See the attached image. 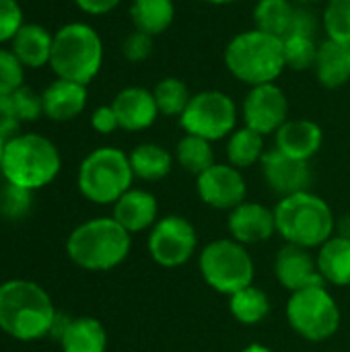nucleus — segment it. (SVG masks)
Masks as SVG:
<instances>
[{"label": "nucleus", "instance_id": "obj_32", "mask_svg": "<svg viewBox=\"0 0 350 352\" xmlns=\"http://www.w3.org/2000/svg\"><path fill=\"white\" fill-rule=\"evenodd\" d=\"M320 45L316 43L314 35H289L283 39V54L285 64L291 70L303 72L316 66Z\"/></svg>", "mask_w": 350, "mask_h": 352}, {"label": "nucleus", "instance_id": "obj_35", "mask_svg": "<svg viewBox=\"0 0 350 352\" xmlns=\"http://www.w3.org/2000/svg\"><path fill=\"white\" fill-rule=\"evenodd\" d=\"M25 66L12 54V50L0 47V95H12L23 87Z\"/></svg>", "mask_w": 350, "mask_h": 352}, {"label": "nucleus", "instance_id": "obj_38", "mask_svg": "<svg viewBox=\"0 0 350 352\" xmlns=\"http://www.w3.org/2000/svg\"><path fill=\"white\" fill-rule=\"evenodd\" d=\"M122 54L128 62H144L153 54V35L134 29L122 41Z\"/></svg>", "mask_w": 350, "mask_h": 352}, {"label": "nucleus", "instance_id": "obj_12", "mask_svg": "<svg viewBox=\"0 0 350 352\" xmlns=\"http://www.w3.org/2000/svg\"><path fill=\"white\" fill-rule=\"evenodd\" d=\"M241 118L248 128L262 136L276 134V130L289 120V99L276 82L250 87L243 97Z\"/></svg>", "mask_w": 350, "mask_h": 352}, {"label": "nucleus", "instance_id": "obj_15", "mask_svg": "<svg viewBox=\"0 0 350 352\" xmlns=\"http://www.w3.org/2000/svg\"><path fill=\"white\" fill-rule=\"evenodd\" d=\"M274 276L289 293H295V291H301L307 287H316V285H326L320 276L318 262H316V256L311 254V250L293 245V243H285L276 252Z\"/></svg>", "mask_w": 350, "mask_h": 352}, {"label": "nucleus", "instance_id": "obj_7", "mask_svg": "<svg viewBox=\"0 0 350 352\" xmlns=\"http://www.w3.org/2000/svg\"><path fill=\"white\" fill-rule=\"evenodd\" d=\"M134 182L130 159L116 146L91 151L78 167V190L93 204H116Z\"/></svg>", "mask_w": 350, "mask_h": 352}, {"label": "nucleus", "instance_id": "obj_4", "mask_svg": "<svg viewBox=\"0 0 350 352\" xmlns=\"http://www.w3.org/2000/svg\"><path fill=\"white\" fill-rule=\"evenodd\" d=\"M223 58L227 70L248 87L276 82L287 68L283 39L256 27L237 33L227 43Z\"/></svg>", "mask_w": 350, "mask_h": 352}, {"label": "nucleus", "instance_id": "obj_21", "mask_svg": "<svg viewBox=\"0 0 350 352\" xmlns=\"http://www.w3.org/2000/svg\"><path fill=\"white\" fill-rule=\"evenodd\" d=\"M60 340L62 352H105L107 332L103 324L95 318L83 316L66 320L56 336Z\"/></svg>", "mask_w": 350, "mask_h": 352}, {"label": "nucleus", "instance_id": "obj_10", "mask_svg": "<svg viewBox=\"0 0 350 352\" xmlns=\"http://www.w3.org/2000/svg\"><path fill=\"white\" fill-rule=\"evenodd\" d=\"M237 113L233 97L217 89H206L192 95L188 107L179 116V126L186 134L217 142L229 138L237 130Z\"/></svg>", "mask_w": 350, "mask_h": 352}, {"label": "nucleus", "instance_id": "obj_34", "mask_svg": "<svg viewBox=\"0 0 350 352\" xmlns=\"http://www.w3.org/2000/svg\"><path fill=\"white\" fill-rule=\"evenodd\" d=\"M33 202V192L19 188L14 184H4L0 188V217L6 221H21L29 210Z\"/></svg>", "mask_w": 350, "mask_h": 352}, {"label": "nucleus", "instance_id": "obj_8", "mask_svg": "<svg viewBox=\"0 0 350 352\" xmlns=\"http://www.w3.org/2000/svg\"><path fill=\"white\" fill-rule=\"evenodd\" d=\"M198 268L204 283L227 297L254 285L256 276V266L248 248L231 237L206 243L200 252Z\"/></svg>", "mask_w": 350, "mask_h": 352}, {"label": "nucleus", "instance_id": "obj_11", "mask_svg": "<svg viewBox=\"0 0 350 352\" xmlns=\"http://www.w3.org/2000/svg\"><path fill=\"white\" fill-rule=\"evenodd\" d=\"M146 248L155 264L163 268H179L190 262L198 250L196 227L179 214L161 217L149 231Z\"/></svg>", "mask_w": 350, "mask_h": 352}, {"label": "nucleus", "instance_id": "obj_44", "mask_svg": "<svg viewBox=\"0 0 350 352\" xmlns=\"http://www.w3.org/2000/svg\"><path fill=\"white\" fill-rule=\"evenodd\" d=\"M202 2H208V4H215V6H225V4H233L237 0H202Z\"/></svg>", "mask_w": 350, "mask_h": 352}, {"label": "nucleus", "instance_id": "obj_30", "mask_svg": "<svg viewBox=\"0 0 350 352\" xmlns=\"http://www.w3.org/2000/svg\"><path fill=\"white\" fill-rule=\"evenodd\" d=\"M173 157L182 169H186L188 173H192L196 177L217 163L212 142L206 138L194 136V134H184V138L177 140Z\"/></svg>", "mask_w": 350, "mask_h": 352}, {"label": "nucleus", "instance_id": "obj_23", "mask_svg": "<svg viewBox=\"0 0 350 352\" xmlns=\"http://www.w3.org/2000/svg\"><path fill=\"white\" fill-rule=\"evenodd\" d=\"M320 276L326 285L349 287L350 285V239L332 235L318 248L316 254Z\"/></svg>", "mask_w": 350, "mask_h": 352}, {"label": "nucleus", "instance_id": "obj_46", "mask_svg": "<svg viewBox=\"0 0 350 352\" xmlns=\"http://www.w3.org/2000/svg\"><path fill=\"white\" fill-rule=\"evenodd\" d=\"M293 2H297V4H309V2H316V0H293Z\"/></svg>", "mask_w": 350, "mask_h": 352}, {"label": "nucleus", "instance_id": "obj_18", "mask_svg": "<svg viewBox=\"0 0 350 352\" xmlns=\"http://www.w3.org/2000/svg\"><path fill=\"white\" fill-rule=\"evenodd\" d=\"M324 132L320 124L311 120H287L274 134V148L281 153L299 159V161H311L318 151L322 148Z\"/></svg>", "mask_w": 350, "mask_h": 352}, {"label": "nucleus", "instance_id": "obj_41", "mask_svg": "<svg viewBox=\"0 0 350 352\" xmlns=\"http://www.w3.org/2000/svg\"><path fill=\"white\" fill-rule=\"evenodd\" d=\"M74 2L87 14H107L113 8H118L122 0H74Z\"/></svg>", "mask_w": 350, "mask_h": 352}, {"label": "nucleus", "instance_id": "obj_39", "mask_svg": "<svg viewBox=\"0 0 350 352\" xmlns=\"http://www.w3.org/2000/svg\"><path fill=\"white\" fill-rule=\"evenodd\" d=\"M19 126L21 120L14 109L12 95H0V138L10 140L12 136H17Z\"/></svg>", "mask_w": 350, "mask_h": 352}, {"label": "nucleus", "instance_id": "obj_24", "mask_svg": "<svg viewBox=\"0 0 350 352\" xmlns=\"http://www.w3.org/2000/svg\"><path fill=\"white\" fill-rule=\"evenodd\" d=\"M316 76L326 89H340L350 80V47L326 39L320 43L316 58Z\"/></svg>", "mask_w": 350, "mask_h": 352}, {"label": "nucleus", "instance_id": "obj_37", "mask_svg": "<svg viewBox=\"0 0 350 352\" xmlns=\"http://www.w3.org/2000/svg\"><path fill=\"white\" fill-rule=\"evenodd\" d=\"M23 25L21 4L17 0H0V43L12 41Z\"/></svg>", "mask_w": 350, "mask_h": 352}, {"label": "nucleus", "instance_id": "obj_45", "mask_svg": "<svg viewBox=\"0 0 350 352\" xmlns=\"http://www.w3.org/2000/svg\"><path fill=\"white\" fill-rule=\"evenodd\" d=\"M4 146H6V140L0 138V169H2V157H4Z\"/></svg>", "mask_w": 350, "mask_h": 352}, {"label": "nucleus", "instance_id": "obj_27", "mask_svg": "<svg viewBox=\"0 0 350 352\" xmlns=\"http://www.w3.org/2000/svg\"><path fill=\"white\" fill-rule=\"evenodd\" d=\"M130 19L134 23V29L149 33L153 37L161 35L173 25L175 2L173 0H132Z\"/></svg>", "mask_w": 350, "mask_h": 352}, {"label": "nucleus", "instance_id": "obj_20", "mask_svg": "<svg viewBox=\"0 0 350 352\" xmlns=\"http://www.w3.org/2000/svg\"><path fill=\"white\" fill-rule=\"evenodd\" d=\"M43 116L54 122H70L87 107V85L56 78L41 93Z\"/></svg>", "mask_w": 350, "mask_h": 352}, {"label": "nucleus", "instance_id": "obj_29", "mask_svg": "<svg viewBox=\"0 0 350 352\" xmlns=\"http://www.w3.org/2000/svg\"><path fill=\"white\" fill-rule=\"evenodd\" d=\"M270 297L254 285L229 297V311L243 326H258L264 322L270 314Z\"/></svg>", "mask_w": 350, "mask_h": 352}, {"label": "nucleus", "instance_id": "obj_42", "mask_svg": "<svg viewBox=\"0 0 350 352\" xmlns=\"http://www.w3.org/2000/svg\"><path fill=\"white\" fill-rule=\"evenodd\" d=\"M334 235H340V237L350 239V214H342L340 219H336V231H334Z\"/></svg>", "mask_w": 350, "mask_h": 352}, {"label": "nucleus", "instance_id": "obj_2", "mask_svg": "<svg viewBox=\"0 0 350 352\" xmlns=\"http://www.w3.org/2000/svg\"><path fill=\"white\" fill-rule=\"evenodd\" d=\"M130 248L132 235L113 217H97L80 223L66 241L68 258L89 272L113 270L128 258Z\"/></svg>", "mask_w": 350, "mask_h": 352}, {"label": "nucleus", "instance_id": "obj_5", "mask_svg": "<svg viewBox=\"0 0 350 352\" xmlns=\"http://www.w3.org/2000/svg\"><path fill=\"white\" fill-rule=\"evenodd\" d=\"M62 167L58 146L41 134H17L6 140L2 175L8 184L25 190H39L52 184Z\"/></svg>", "mask_w": 350, "mask_h": 352}, {"label": "nucleus", "instance_id": "obj_31", "mask_svg": "<svg viewBox=\"0 0 350 352\" xmlns=\"http://www.w3.org/2000/svg\"><path fill=\"white\" fill-rule=\"evenodd\" d=\"M153 95H155L159 113L167 116V118H179L184 113V109L188 107L190 99H192V95L188 91V85L177 76L161 78L153 89Z\"/></svg>", "mask_w": 350, "mask_h": 352}, {"label": "nucleus", "instance_id": "obj_14", "mask_svg": "<svg viewBox=\"0 0 350 352\" xmlns=\"http://www.w3.org/2000/svg\"><path fill=\"white\" fill-rule=\"evenodd\" d=\"M260 169H262L264 182L281 198L309 190V184H311L309 163L293 159L281 153L278 148H270L264 153L260 161Z\"/></svg>", "mask_w": 350, "mask_h": 352}, {"label": "nucleus", "instance_id": "obj_36", "mask_svg": "<svg viewBox=\"0 0 350 352\" xmlns=\"http://www.w3.org/2000/svg\"><path fill=\"white\" fill-rule=\"evenodd\" d=\"M12 101L21 122H35L43 116V99L31 87L23 85L21 89H17L12 93Z\"/></svg>", "mask_w": 350, "mask_h": 352}, {"label": "nucleus", "instance_id": "obj_22", "mask_svg": "<svg viewBox=\"0 0 350 352\" xmlns=\"http://www.w3.org/2000/svg\"><path fill=\"white\" fill-rule=\"evenodd\" d=\"M54 35L37 23H25L10 41L12 54L25 68H41L50 64Z\"/></svg>", "mask_w": 350, "mask_h": 352}, {"label": "nucleus", "instance_id": "obj_40", "mask_svg": "<svg viewBox=\"0 0 350 352\" xmlns=\"http://www.w3.org/2000/svg\"><path fill=\"white\" fill-rule=\"evenodd\" d=\"M91 126L97 134H113L118 128H120V122H118V116L109 105H99L93 116H91Z\"/></svg>", "mask_w": 350, "mask_h": 352}, {"label": "nucleus", "instance_id": "obj_1", "mask_svg": "<svg viewBox=\"0 0 350 352\" xmlns=\"http://www.w3.org/2000/svg\"><path fill=\"white\" fill-rule=\"evenodd\" d=\"M58 314L50 295L31 280L14 278L0 285V330L21 342L52 334Z\"/></svg>", "mask_w": 350, "mask_h": 352}, {"label": "nucleus", "instance_id": "obj_17", "mask_svg": "<svg viewBox=\"0 0 350 352\" xmlns=\"http://www.w3.org/2000/svg\"><path fill=\"white\" fill-rule=\"evenodd\" d=\"M111 107H113V111L118 116L120 128L126 130V132L146 130L161 116L153 91H149L144 87H126V89H122L113 97Z\"/></svg>", "mask_w": 350, "mask_h": 352}, {"label": "nucleus", "instance_id": "obj_28", "mask_svg": "<svg viewBox=\"0 0 350 352\" xmlns=\"http://www.w3.org/2000/svg\"><path fill=\"white\" fill-rule=\"evenodd\" d=\"M264 138L260 132L243 126L237 128L225 144V155H227V163L237 167V169H248L256 163L262 161L266 146H264Z\"/></svg>", "mask_w": 350, "mask_h": 352}, {"label": "nucleus", "instance_id": "obj_33", "mask_svg": "<svg viewBox=\"0 0 350 352\" xmlns=\"http://www.w3.org/2000/svg\"><path fill=\"white\" fill-rule=\"evenodd\" d=\"M322 27L328 39L350 47V0H328L322 14Z\"/></svg>", "mask_w": 350, "mask_h": 352}, {"label": "nucleus", "instance_id": "obj_25", "mask_svg": "<svg viewBox=\"0 0 350 352\" xmlns=\"http://www.w3.org/2000/svg\"><path fill=\"white\" fill-rule=\"evenodd\" d=\"M134 177L142 182H161L171 173L175 157L157 142H142L128 153Z\"/></svg>", "mask_w": 350, "mask_h": 352}, {"label": "nucleus", "instance_id": "obj_9", "mask_svg": "<svg viewBox=\"0 0 350 352\" xmlns=\"http://www.w3.org/2000/svg\"><path fill=\"white\" fill-rule=\"evenodd\" d=\"M340 320V307L326 285L295 291L287 301V322L307 342L330 340L338 332Z\"/></svg>", "mask_w": 350, "mask_h": 352}, {"label": "nucleus", "instance_id": "obj_6", "mask_svg": "<svg viewBox=\"0 0 350 352\" xmlns=\"http://www.w3.org/2000/svg\"><path fill=\"white\" fill-rule=\"evenodd\" d=\"M50 66L58 78L89 85L103 66L101 35L87 23H68L54 33Z\"/></svg>", "mask_w": 350, "mask_h": 352}, {"label": "nucleus", "instance_id": "obj_13", "mask_svg": "<svg viewBox=\"0 0 350 352\" xmlns=\"http://www.w3.org/2000/svg\"><path fill=\"white\" fill-rule=\"evenodd\" d=\"M196 192L206 206L231 212L245 202L248 184L241 169L229 163H215L196 177Z\"/></svg>", "mask_w": 350, "mask_h": 352}, {"label": "nucleus", "instance_id": "obj_3", "mask_svg": "<svg viewBox=\"0 0 350 352\" xmlns=\"http://www.w3.org/2000/svg\"><path fill=\"white\" fill-rule=\"evenodd\" d=\"M276 233L285 243L318 250L336 231L332 206L318 194L305 190L278 200L274 206Z\"/></svg>", "mask_w": 350, "mask_h": 352}, {"label": "nucleus", "instance_id": "obj_16", "mask_svg": "<svg viewBox=\"0 0 350 352\" xmlns=\"http://www.w3.org/2000/svg\"><path fill=\"white\" fill-rule=\"evenodd\" d=\"M229 237L241 245H256L268 241L276 233L274 208H268L260 202H241L227 217Z\"/></svg>", "mask_w": 350, "mask_h": 352}, {"label": "nucleus", "instance_id": "obj_26", "mask_svg": "<svg viewBox=\"0 0 350 352\" xmlns=\"http://www.w3.org/2000/svg\"><path fill=\"white\" fill-rule=\"evenodd\" d=\"M297 2L293 0H258L254 6L256 29L274 37H289L297 19Z\"/></svg>", "mask_w": 350, "mask_h": 352}, {"label": "nucleus", "instance_id": "obj_19", "mask_svg": "<svg viewBox=\"0 0 350 352\" xmlns=\"http://www.w3.org/2000/svg\"><path fill=\"white\" fill-rule=\"evenodd\" d=\"M111 217L130 235L151 231L153 225L159 221V202H157L155 194H151L146 190H140V188H130L113 204V214Z\"/></svg>", "mask_w": 350, "mask_h": 352}, {"label": "nucleus", "instance_id": "obj_43", "mask_svg": "<svg viewBox=\"0 0 350 352\" xmlns=\"http://www.w3.org/2000/svg\"><path fill=\"white\" fill-rule=\"evenodd\" d=\"M239 352H274L270 346H264V344H258V342H254V344H248L245 349H241Z\"/></svg>", "mask_w": 350, "mask_h": 352}]
</instances>
